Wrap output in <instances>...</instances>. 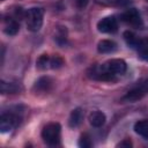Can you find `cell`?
Returning a JSON list of instances; mask_svg holds the SVG:
<instances>
[{
  "mask_svg": "<svg viewBox=\"0 0 148 148\" xmlns=\"http://www.w3.org/2000/svg\"><path fill=\"white\" fill-rule=\"evenodd\" d=\"M83 120V111L80 109V108H76L74 109L71 114H69V118H68V125L69 127L74 128V127H77Z\"/></svg>",
  "mask_w": 148,
  "mask_h": 148,
  "instance_id": "4fadbf2b",
  "label": "cell"
},
{
  "mask_svg": "<svg viewBox=\"0 0 148 148\" xmlns=\"http://www.w3.org/2000/svg\"><path fill=\"white\" fill-rule=\"evenodd\" d=\"M20 117L17 113H14L12 111L9 112H2L1 118H0V131L1 133L9 132L13 130L17 124H18Z\"/></svg>",
  "mask_w": 148,
  "mask_h": 148,
  "instance_id": "3957f363",
  "label": "cell"
},
{
  "mask_svg": "<svg viewBox=\"0 0 148 148\" xmlns=\"http://www.w3.org/2000/svg\"><path fill=\"white\" fill-rule=\"evenodd\" d=\"M123 37H124V40L126 42V44L132 49H136L140 43V39H141L138 36H135L132 31H128V30L123 34Z\"/></svg>",
  "mask_w": 148,
  "mask_h": 148,
  "instance_id": "9a60e30c",
  "label": "cell"
},
{
  "mask_svg": "<svg viewBox=\"0 0 148 148\" xmlns=\"http://www.w3.org/2000/svg\"><path fill=\"white\" fill-rule=\"evenodd\" d=\"M64 59L60 57V56H58V54H56V56H53L52 58H50V68H52V69H58V68H60L62 65H64Z\"/></svg>",
  "mask_w": 148,
  "mask_h": 148,
  "instance_id": "d6986e66",
  "label": "cell"
},
{
  "mask_svg": "<svg viewBox=\"0 0 148 148\" xmlns=\"http://www.w3.org/2000/svg\"><path fill=\"white\" fill-rule=\"evenodd\" d=\"M1 1H5V0H1Z\"/></svg>",
  "mask_w": 148,
  "mask_h": 148,
  "instance_id": "cb8c5ba5",
  "label": "cell"
},
{
  "mask_svg": "<svg viewBox=\"0 0 148 148\" xmlns=\"http://www.w3.org/2000/svg\"><path fill=\"white\" fill-rule=\"evenodd\" d=\"M105 120H106V116L104 112L102 111H94L89 114V123L91 126L94 127H101L105 124Z\"/></svg>",
  "mask_w": 148,
  "mask_h": 148,
  "instance_id": "7c38bea8",
  "label": "cell"
},
{
  "mask_svg": "<svg viewBox=\"0 0 148 148\" xmlns=\"http://www.w3.org/2000/svg\"><path fill=\"white\" fill-rule=\"evenodd\" d=\"M120 17H121L123 22H125L126 24H128L133 28H141L143 24L141 15L138 12V9H135V8H130L127 10H125Z\"/></svg>",
  "mask_w": 148,
  "mask_h": 148,
  "instance_id": "277c9868",
  "label": "cell"
},
{
  "mask_svg": "<svg viewBox=\"0 0 148 148\" xmlns=\"http://www.w3.org/2000/svg\"><path fill=\"white\" fill-rule=\"evenodd\" d=\"M27 18V28L31 32H37L42 25L44 20V9L40 7H31L25 13Z\"/></svg>",
  "mask_w": 148,
  "mask_h": 148,
  "instance_id": "6da1fadb",
  "label": "cell"
},
{
  "mask_svg": "<svg viewBox=\"0 0 148 148\" xmlns=\"http://www.w3.org/2000/svg\"><path fill=\"white\" fill-rule=\"evenodd\" d=\"M102 66L108 72L114 75H123L127 69V65L123 59H110L106 62H104Z\"/></svg>",
  "mask_w": 148,
  "mask_h": 148,
  "instance_id": "5b68a950",
  "label": "cell"
},
{
  "mask_svg": "<svg viewBox=\"0 0 148 148\" xmlns=\"http://www.w3.org/2000/svg\"><path fill=\"white\" fill-rule=\"evenodd\" d=\"M88 1L89 0H75V6L79 8V9H84L88 5Z\"/></svg>",
  "mask_w": 148,
  "mask_h": 148,
  "instance_id": "44dd1931",
  "label": "cell"
},
{
  "mask_svg": "<svg viewBox=\"0 0 148 148\" xmlns=\"http://www.w3.org/2000/svg\"><path fill=\"white\" fill-rule=\"evenodd\" d=\"M147 92V90L145 89V87H139V88H134L130 91H127V94L123 97V101L126 102H135L140 98H142L145 96V94Z\"/></svg>",
  "mask_w": 148,
  "mask_h": 148,
  "instance_id": "30bf717a",
  "label": "cell"
},
{
  "mask_svg": "<svg viewBox=\"0 0 148 148\" xmlns=\"http://www.w3.org/2000/svg\"><path fill=\"white\" fill-rule=\"evenodd\" d=\"M118 29V22L114 16H105L97 23V30L103 34H111L117 31Z\"/></svg>",
  "mask_w": 148,
  "mask_h": 148,
  "instance_id": "8992f818",
  "label": "cell"
},
{
  "mask_svg": "<svg viewBox=\"0 0 148 148\" xmlns=\"http://www.w3.org/2000/svg\"><path fill=\"white\" fill-rule=\"evenodd\" d=\"M143 87H145V89H146V90L148 91V81H147V82H146V83L143 84Z\"/></svg>",
  "mask_w": 148,
  "mask_h": 148,
  "instance_id": "603a6c76",
  "label": "cell"
},
{
  "mask_svg": "<svg viewBox=\"0 0 148 148\" xmlns=\"http://www.w3.org/2000/svg\"><path fill=\"white\" fill-rule=\"evenodd\" d=\"M18 90V87L15 83L12 82H6V81H1L0 82V91L2 95L5 94H15Z\"/></svg>",
  "mask_w": 148,
  "mask_h": 148,
  "instance_id": "e0dca14e",
  "label": "cell"
},
{
  "mask_svg": "<svg viewBox=\"0 0 148 148\" xmlns=\"http://www.w3.org/2000/svg\"><path fill=\"white\" fill-rule=\"evenodd\" d=\"M117 147H124V148H131L132 147V142L128 140V139H125V140H123L121 142H119L118 145H117Z\"/></svg>",
  "mask_w": 148,
  "mask_h": 148,
  "instance_id": "7402d4cb",
  "label": "cell"
},
{
  "mask_svg": "<svg viewBox=\"0 0 148 148\" xmlns=\"http://www.w3.org/2000/svg\"><path fill=\"white\" fill-rule=\"evenodd\" d=\"M52 80L49 76H42L39 77L35 84H34V90L37 92H47L51 87H52Z\"/></svg>",
  "mask_w": 148,
  "mask_h": 148,
  "instance_id": "9c48e42d",
  "label": "cell"
},
{
  "mask_svg": "<svg viewBox=\"0 0 148 148\" xmlns=\"http://www.w3.org/2000/svg\"><path fill=\"white\" fill-rule=\"evenodd\" d=\"M88 76L94 79V80H98V81H114V74L108 72L102 65L101 66H95L92 67L89 72H88Z\"/></svg>",
  "mask_w": 148,
  "mask_h": 148,
  "instance_id": "52a82bcc",
  "label": "cell"
},
{
  "mask_svg": "<svg viewBox=\"0 0 148 148\" xmlns=\"http://www.w3.org/2000/svg\"><path fill=\"white\" fill-rule=\"evenodd\" d=\"M92 146V142H91V139L88 134H82L79 139V147L81 148H90Z\"/></svg>",
  "mask_w": 148,
  "mask_h": 148,
  "instance_id": "ffe728a7",
  "label": "cell"
},
{
  "mask_svg": "<svg viewBox=\"0 0 148 148\" xmlns=\"http://www.w3.org/2000/svg\"><path fill=\"white\" fill-rule=\"evenodd\" d=\"M135 50L138 51V54L142 60L148 61V38H141Z\"/></svg>",
  "mask_w": 148,
  "mask_h": 148,
  "instance_id": "2e32d148",
  "label": "cell"
},
{
  "mask_svg": "<svg viewBox=\"0 0 148 148\" xmlns=\"http://www.w3.org/2000/svg\"><path fill=\"white\" fill-rule=\"evenodd\" d=\"M146 1H147V2H148V0H146Z\"/></svg>",
  "mask_w": 148,
  "mask_h": 148,
  "instance_id": "d4e9b609",
  "label": "cell"
},
{
  "mask_svg": "<svg viewBox=\"0 0 148 148\" xmlns=\"http://www.w3.org/2000/svg\"><path fill=\"white\" fill-rule=\"evenodd\" d=\"M134 131L142 138L148 139V119H141L134 124Z\"/></svg>",
  "mask_w": 148,
  "mask_h": 148,
  "instance_id": "5bb4252c",
  "label": "cell"
},
{
  "mask_svg": "<svg viewBox=\"0 0 148 148\" xmlns=\"http://www.w3.org/2000/svg\"><path fill=\"white\" fill-rule=\"evenodd\" d=\"M20 30V24L16 18L13 17H7L5 20V25H3V32L8 36H15Z\"/></svg>",
  "mask_w": 148,
  "mask_h": 148,
  "instance_id": "ba28073f",
  "label": "cell"
},
{
  "mask_svg": "<svg viewBox=\"0 0 148 148\" xmlns=\"http://www.w3.org/2000/svg\"><path fill=\"white\" fill-rule=\"evenodd\" d=\"M36 66L38 69L40 71H44L46 68H50V57L47 54H42L37 61H36Z\"/></svg>",
  "mask_w": 148,
  "mask_h": 148,
  "instance_id": "ac0fdd59",
  "label": "cell"
},
{
  "mask_svg": "<svg viewBox=\"0 0 148 148\" xmlns=\"http://www.w3.org/2000/svg\"><path fill=\"white\" fill-rule=\"evenodd\" d=\"M61 126L58 123L47 124L42 131V139L49 146H57L60 142Z\"/></svg>",
  "mask_w": 148,
  "mask_h": 148,
  "instance_id": "7a4b0ae2",
  "label": "cell"
},
{
  "mask_svg": "<svg viewBox=\"0 0 148 148\" xmlns=\"http://www.w3.org/2000/svg\"><path fill=\"white\" fill-rule=\"evenodd\" d=\"M117 50V44L111 39H102L97 44V51L99 53H112Z\"/></svg>",
  "mask_w": 148,
  "mask_h": 148,
  "instance_id": "8fae6325",
  "label": "cell"
}]
</instances>
